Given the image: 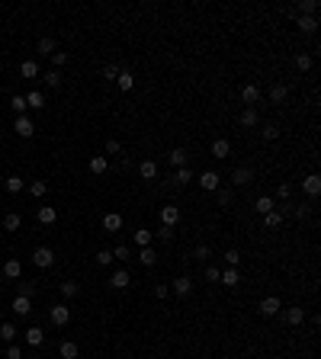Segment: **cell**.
I'll return each instance as SVG.
<instances>
[{
  "instance_id": "obj_1",
  "label": "cell",
  "mask_w": 321,
  "mask_h": 359,
  "mask_svg": "<svg viewBox=\"0 0 321 359\" xmlns=\"http://www.w3.org/2000/svg\"><path fill=\"white\" fill-rule=\"evenodd\" d=\"M48 318H52V324H55V327H64V324L71 321V308L64 305V302H58V305H52V308H48Z\"/></svg>"
},
{
  "instance_id": "obj_2",
  "label": "cell",
  "mask_w": 321,
  "mask_h": 359,
  "mask_svg": "<svg viewBox=\"0 0 321 359\" xmlns=\"http://www.w3.org/2000/svg\"><path fill=\"white\" fill-rule=\"evenodd\" d=\"M13 129H16V135H20V138H32V135H36V122H32L29 115H16Z\"/></svg>"
},
{
  "instance_id": "obj_3",
  "label": "cell",
  "mask_w": 321,
  "mask_h": 359,
  "mask_svg": "<svg viewBox=\"0 0 321 359\" xmlns=\"http://www.w3.org/2000/svg\"><path fill=\"white\" fill-rule=\"evenodd\" d=\"M32 263H36L39 269H48L55 263V250H52V247H39V250L32 253Z\"/></svg>"
},
{
  "instance_id": "obj_4",
  "label": "cell",
  "mask_w": 321,
  "mask_h": 359,
  "mask_svg": "<svg viewBox=\"0 0 321 359\" xmlns=\"http://www.w3.org/2000/svg\"><path fill=\"white\" fill-rule=\"evenodd\" d=\"M199 186L209 189V192H215L219 186H222V176L215 173V170H202V173H199Z\"/></svg>"
},
{
  "instance_id": "obj_5",
  "label": "cell",
  "mask_w": 321,
  "mask_h": 359,
  "mask_svg": "<svg viewBox=\"0 0 321 359\" xmlns=\"http://www.w3.org/2000/svg\"><path fill=\"white\" fill-rule=\"evenodd\" d=\"M160 222H164V228H177V225H180V208H177V206H164V208H160Z\"/></svg>"
},
{
  "instance_id": "obj_6",
  "label": "cell",
  "mask_w": 321,
  "mask_h": 359,
  "mask_svg": "<svg viewBox=\"0 0 321 359\" xmlns=\"http://www.w3.org/2000/svg\"><path fill=\"white\" fill-rule=\"evenodd\" d=\"M280 308H283V302H280L276 295H267L263 302H260V314H263V318H273V314H280Z\"/></svg>"
},
{
  "instance_id": "obj_7",
  "label": "cell",
  "mask_w": 321,
  "mask_h": 359,
  "mask_svg": "<svg viewBox=\"0 0 321 359\" xmlns=\"http://www.w3.org/2000/svg\"><path fill=\"white\" fill-rule=\"evenodd\" d=\"M109 285H113V289H119V292H122V289H129V285H132L129 269H116V273L109 276Z\"/></svg>"
},
{
  "instance_id": "obj_8",
  "label": "cell",
  "mask_w": 321,
  "mask_h": 359,
  "mask_svg": "<svg viewBox=\"0 0 321 359\" xmlns=\"http://www.w3.org/2000/svg\"><path fill=\"white\" fill-rule=\"evenodd\" d=\"M251 180H254L251 167H235V170H231V183H235V186H247Z\"/></svg>"
},
{
  "instance_id": "obj_9",
  "label": "cell",
  "mask_w": 321,
  "mask_h": 359,
  "mask_svg": "<svg viewBox=\"0 0 321 359\" xmlns=\"http://www.w3.org/2000/svg\"><path fill=\"white\" fill-rule=\"evenodd\" d=\"M190 292H193V279H190V276H177V279H174V295L186 298Z\"/></svg>"
},
{
  "instance_id": "obj_10",
  "label": "cell",
  "mask_w": 321,
  "mask_h": 359,
  "mask_svg": "<svg viewBox=\"0 0 321 359\" xmlns=\"http://www.w3.org/2000/svg\"><path fill=\"white\" fill-rule=\"evenodd\" d=\"M286 99H289V87H286V84H273V87H270V103L283 106Z\"/></svg>"
},
{
  "instance_id": "obj_11",
  "label": "cell",
  "mask_w": 321,
  "mask_h": 359,
  "mask_svg": "<svg viewBox=\"0 0 321 359\" xmlns=\"http://www.w3.org/2000/svg\"><path fill=\"white\" fill-rule=\"evenodd\" d=\"M219 283H225L228 289H235V285L241 283V273H238V266H225L222 276H219Z\"/></svg>"
},
{
  "instance_id": "obj_12",
  "label": "cell",
  "mask_w": 321,
  "mask_h": 359,
  "mask_svg": "<svg viewBox=\"0 0 321 359\" xmlns=\"http://www.w3.org/2000/svg\"><path fill=\"white\" fill-rule=\"evenodd\" d=\"M167 161H170V167H186V164H190V154H186V148H174V151L167 154Z\"/></svg>"
},
{
  "instance_id": "obj_13",
  "label": "cell",
  "mask_w": 321,
  "mask_h": 359,
  "mask_svg": "<svg viewBox=\"0 0 321 359\" xmlns=\"http://www.w3.org/2000/svg\"><path fill=\"white\" fill-rule=\"evenodd\" d=\"M36 218H39V225H55V222H58V212H55L52 206H39Z\"/></svg>"
},
{
  "instance_id": "obj_14",
  "label": "cell",
  "mask_w": 321,
  "mask_h": 359,
  "mask_svg": "<svg viewBox=\"0 0 321 359\" xmlns=\"http://www.w3.org/2000/svg\"><path fill=\"white\" fill-rule=\"evenodd\" d=\"M241 99H244L247 106H254V103L260 99V87L257 84H244V87H241Z\"/></svg>"
},
{
  "instance_id": "obj_15",
  "label": "cell",
  "mask_w": 321,
  "mask_h": 359,
  "mask_svg": "<svg viewBox=\"0 0 321 359\" xmlns=\"http://www.w3.org/2000/svg\"><path fill=\"white\" fill-rule=\"evenodd\" d=\"M228 154H231V145H228V141H225V138H215V141H212V157H219V161H225Z\"/></svg>"
},
{
  "instance_id": "obj_16",
  "label": "cell",
  "mask_w": 321,
  "mask_h": 359,
  "mask_svg": "<svg viewBox=\"0 0 321 359\" xmlns=\"http://www.w3.org/2000/svg\"><path fill=\"white\" fill-rule=\"evenodd\" d=\"M87 167H90V173H97V176H103L109 170V161L106 157H103V154H97V157H90V164H87Z\"/></svg>"
},
{
  "instance_id": "obj_17",
  "label": "cell",
  "mask_w": 321,
  "mask_h": 359,
  "mask_svg": "<svg viewBox=\"0 0 321 359\" xmlns=\"http://www.w3.org/2000/svg\"><path fill=\"white\" fill-rule=\"evenodd\" d=\"M302 189H305L308 196H318V192H321V176H318V173L305 176V180H302Z\"/></svg>"
},
{
  "instance_id": "obj_18",
  "label": "cell",
  "mask_w": 321,
  "mask_h": 359,
  "mask_svg": "<svg viewBox=\"0 0 321 359\" xmlns=\"http://www.w3.org/2000/svg\"><path fill=\"white\" fill-rule=\"evenodd\" d=\"M26 343H29V346H42V343H45V330H42V327H29V330H26Z\"/></svg>"
},
{
  "instance_id": "obj_19",
  "label": "cell",
  "mask_w": 321,
  "mask_h": 359,
  "mask_svg": "<svg viewBox=\"0 0 321 359\" xmlns=\"http://www.w3.org/2000/svg\"><path fill=\"white\" fill-rule=\"evenodd\" d=\"M13 311L20 314V318H26V314L32 311V298H23V295H16V298H13Z\"/></svg>"
},
{
  "instance_id": "obj_20",
  "label": "cell",
  "mask_w": 321,
  "mask_h": 359,
  "mask_svg": "<svg viewBox=\"0 0 321 359\" xmlns=\"http://www.w3.org/2000/svg\"><path fill=\"white\" fill-rule=\"evenodd\" d=\"M138 173H141V180H154V176H158V164L148 157V161L138 164Z\"/></svg>"
},
{
  "instance_id": "obj_21",
  "label": "cell",
  "mask_w": 321,
  "mask_h": 359,
  "mask_svg": "<svg viewBox=\"0 0 321 359\" xmlns=\"http://www.w3.org/2000/svg\"><path fill=\"white\" fill-rule=\"evenodd\" d=\"M3 276H7V279H20V276H23V263H20V260H7V263H3Z\"/></svg>"
},
{
  "instance_id": "obj_22",
  "label": "cell",
  "mask_w": 321,
  "mask_h": 359,
  "mask_svg": "<svg viewBox=\"0 0 321 359\" xmlns=\"http://www.w3.org/2000/svg\"><path fill=\"white\" fill-rule=\"evenodd\" d=\"M302 321H305V311H302V308H286V324H289V327H299Z\"/></svg>"
},
{
  "instance_id": "obj_23",
  "label": "cell",
  "mask_w": 321,
  "mask_h": 359,
  "mask_svg": "<svg viewBox=\"0 0 321 359\" xmlns=\"http://www.w3.org/2000/svg\"><path fill=\"white\" fill-rule=\"evenodd\" d=\"M296 26L302 32H308V36H312L315 29H318V19H315V16H296Z\"/></svg>"
},
{
  "instance_id": "obj_24",
  "label": "cell",
  "mask_w": 321,
  "mask_h": 359,
  "mask_svg": "<svg viewBox=\"0 0 321 359\" xmlns=\"http://www.w3.org/2000/svg\"><path fill=\"white\" fill-rule=\"evenodd\" d=\"M116 84H119V90H122V93H129L132 87H135V77H132V71H119Z\"/></svg>"
},
{
  "instance_id": "obj_25",
  "label": "cell",
  "mask_w": 321,
  "mask_h": 359,
  "mask_svg": "<svg viewBox=\"0 0 321 359\" xmlns=\"http://www.w3.org/2000/svg\"><path fill=\"white\" fill-rule=\"evenodd\" d=\"M215 192H219V206H225V208L235 206V189H231V186H219Z\"/></svg>"
},
{
  "instance_id": "obj_26",
  "label": "cell",
  "mask_w": 321,
  "mask_h": 359,
  "mask_svg": "<svg viewBox=\"0 0 321 359\" xmlns=\"http://www.w3.org/2000/svg\"><path fill=\"white\" fill-rule=\"evenodd\" d=\"M58 353H61V359H77V343L74 340H61V346H58Z\"/></svg>"
},
{
  "instance_id": "obj_27",
  "label": "cell",
  "mask_w": 321,
  "mask_h": 359,
  "mask_svg": "<svg viewBox=\"0 0 321 359\" xmlns=\"http://www.w3.org/2000/svg\"><path fill=\"white\" fill-rule=\"evenodd\" d=\"M260 122V115H257V109L254 106H247L244 113H241V125H244V129H254V125Z\"/></svg>"
},
{
  "instance_id": "obj_28",
  "label": "cell",
  "mask_w": 321,
  "mask_h": 359,
  "mask_svg": "<svg viewBox=\"0 0 321 359\" xmlns=\"http://www.w3.org/2000/svg\"><path fill=\"white\" fill-rule=\"evenodd\" d=\"M132 237H135V244H138V247H151V241H154V231H148V228H138Z\"/></svg>"
},
{
  "instance_id": "obj_29",
  "label": "cell",
  "mask_w": 321,
  "mask_h": 359,
  "mask_svg": "<svg viewBox=\"0 0 321 359\" xmlns=\"http://www.w3.org/2000/svg\"><path fill=\"white\" fill-rule=\"evenodd\" d=\"M138 263H141V266H154V263H158V253H154L151 247H141V250H138Z\"/></svg>"
},
{
  "instance_id": "obj_30",
  "label": "cell",
  "mask_w": 321,
  "mask_h": 359,
  "mask_svg": "<svg viewBox=\"0 0 321 359\" xmlns=\"http://www.w3.org/2000/svg\"><path fill=\"white\" fill-rule=\"evenodd\" d=\"M26 106H29V109H45V93L32 90L29 96H26Z\"/></svg>"
},
{
  "instance_id": "obj_31",
  "label": "cell",
  "mask_w": 321,
  "mask_h": 359,
  "mask_svg": "<svg viewBox=\"0 0 321 359\" xmlns=\"http://www.w3.org/2000/svg\"><path fill=\"white\" fill-rule=\"evenodd\" d=\"M254 208H257L260 215H270V212H273V208H276V202H273V199H270V196H260L257 202H254Z\"/></svg>"
},
{
  "instance_id": "obj_32",
  "label": "cell",
  "mask_w": 321,
  "mask_h": 359,
  "mask_svg": "<svg viewBox=\"0 0 321 359\" xmlns=\"http://www.w3.org/2000/svg\"><path fill=\"white\" fill-rule=\"evenodd\" d=\"M20 74H23L26 80H36V77H39V64L36 61H23V64H20Z\"/></svg>"
},
{
  "instance_id": "obj_33",
  "label": "cell",
  "mask_w": 321,
  "mask_h": 359,
  "mask_svg": "<svg viewBox=\"0 0 321 359\" xmlns=\"http://www.w3.org/2000/svg\"><path fill=\"white\" fill-rule=\"evenodd\" d=\"M103 228H106V231H119V228H122V215L109 212L106 218H103Z\"/></svg>"
},
{
  "instance_id": "obj_34",
  "label": "cell",
  "mask_w": 321,
  "mask_h": 359,
  "mask_svg": "<svg viewBox=\"0 0 321 359\" xmlns=\"http://www.w3.org/2000/svg\"><path fill=\"white\" fill-rule=\"evenodd\" d=\"M20 225H23V215L20 212H10L7 218H3V228L7 231H20Z\"/></svg>"
},
{
  "instance_id": "obj_35",
  "label": "cell",
  "mask_w": 321,
  "mask_h": 359,
  "mask_svg": "<svg viewBox=\"0 0 321 359\" xmlns=\"http://www.w3.org/2000/svg\"><path fill=\"white\" fill-rule=\"evenodd\" d=\"M190 180H193V170L190 167H177V173H174V183L177 186H186Z\"/></svg>"
},
{
  "instance_id": "obj_36",
  "label": "cell",
  "mask_w": 321,
  "mask_h": 359,
  "mask_svg": "<svg viewBox=\"0 0 321 359\" xmlns=\"http://www.w3.org/2000/svg\"><path fill=\"white\" fill-rule=\"evenodd\" d=\"M263 225H267V228H280V225H283V212L273 208L270 215H263Z\"/></svg>"
},
{
  "instance_id": "obj_37",
  "label": "cell",
  "mask_w": 321,
  "mask_h": 359,
  "mask_svg": "<svg viewBox=\"0 0 321 359\" xmlns=\"http://www.w3.org/2000/svg\"><path fill=\"white\" fill-rule=\"evenodd\" d=\"M16 337H20V334H16L13 324H0V340H3V343H13Z\"/></svg>"
},
{
  "instance_id": "obj_38",
  "label": "cell",
  "mask_w": 321,
  "mask_h": 359,
  "mask_svg": "<svg viewBox=\"0 0 321 359\" xmlns=\"http://www.w3.org/2000/svg\"><path fill=\"white\" fill-rule=\"evenodd\" d=\"M10 109H13L16 115H26V109H29V106H26V96H20V93H16V96L10 99Z\"/></svg>"
},
{
  "instance_id": "obj_39",
  "label": "cell",
  "mask_w": 321,
  "mask_h": 359,
  "mask_svg": "<svg viewBox=\"0 0 321 359\" xmlns=\"http://www.w3.org/2000/svg\"><path fill=\"white\" fill-rule=\"evenodd\" d=\"M29 192H32L36 199H42V196L48 192V183H45V180H32V183H29Z\"/></svg>"
},
{
  "instance_id": "obj_40",
  "label": "cell",
  "mask_w": 321,
  "mask_h": 359,
  "mask_svg": "<svg viewBox=\"0 0 321 359\" xmlns=\"http://www.w3.org/2000/svg\"><path fill=\"white\" fill-rule=\"evenodd\" d=\"M312 55H305V52H302V55H296V68L299 71H312Z\"/></svg>"
},
{
  "instance_id": "obj_41",
  "label": "cell",
  "mask_w": 321,
  "mask_h": 359,
  "mask_svg": "<svg viewBox=\"0 0 321 359\" xmlns=\"http://www.w3.org/2000/svg\"><path fill=\"white\" fill-rule=\"evenodd\" d=\"M39 52H42V55H55V38L52 36L39 38Z\"/></svg>"
},
{
  "instance_id": "obj_42",
  "label": "cell",
  "mask_w": 321,
  "mask_h": 359,
  "mask_svg": "<svg viewBox=\"0 0 321 359\" xmlns=\"http://www.w3.org/2000/svg\"><path fill=\"white\" fill-rule=\"evenodd\" d=\"M129 257H132V250H129V247H125V244H119V247H116V250H113V260H129Z\"/></svg>"
},
{
  "instance_id": "obj_43",
  "label": "cell",
  "mask_w": 321,
  "mask_h": 359,
  "mask_svg": "<svg viewBox=\"0 0 321 359\" xmlns=\"http://www.w3.org/2000/svg\"><path fill=\"white\" fill-rule=\"evenodd\" d=\"M3 186H7V192H20V189H23V180H20V176H7V183H3Z\"/></svg>"
},
{
  "instance_id": "obj_44",
  "label": "cell",
  "mask_w": 321,
  "mask_h": 359,
  "mask_svg": "<svg viewBox=\"0 0 321 359\" xmlns=\"http://www.w3.org/2000/svg\"><path fill=\"white\" fill-rule=\"evenodd\" d=\"M100 77H103V80H116V77H119V68H116V64H106V68L100 71Z\"/></svg>"
},
{
  "instance_id": "obj_45",
  "label": "cell",
  "mask_w": 321,
  "mask_h": 359,
  "mask_svg": "<svg viewBox=\"0 0 321 359\" xmlns=\"http://www.w3.org/2000/svg\"><path fill=\"white\" fill-rule=\"evenodd\" d=\"M45 84L48 87H61V71H48V74H45Z\"/></svg>"
},
{
  "instance_id": "obj_46",
  "label": "cell",
  "mask_w": 321,
  "mask_h": 359,
  "mask_svg": "<svg viewBox=\"0 0 321 359\" xmlns=\"http://www.w3.org/2000/svg\"><path fill=\"white\" fill-rule=\"evenodd\" d=\"M97 263L100 266H109L113 263V250H97Z\"/></svg>"
},
{
  "instance_id": "obj_47",
  "label": "cell",
  "mask_w": 321,
  "mask_h": 359,
  "mask_svg": "<svg viewBox=\"0 0 321 359\" xmlns=\"http://www.w3.org/2000/svg\"><path fill=\"white\" fill-rule=\"evenodd\" d=\"M219 276H222V269H215V266H206V273H202V279H206V283H219Z\"/></svg>"
},
{
  "instance_id": "obj_48",
  "label": "cell",
  "mask_w": 321,
  "mask_h": 359,
  "mask_svg": "<svg viewBox=\"0 0 321 359\" xmlns=\"http://www.w3.org/2000/svg\"><path fill=\"white\" fill-rule=\"evenodd\" d=\"M16 295L32 298V295H36V285H32V283H20V292H16Z\"/></svg>"
},
{
  "instance_id": "obj_49",
  "label": "cell",
  "mask_w": 321,
  "mask_h": 359,
  "mask_svg": "<svg viewBox=\"0 0 321 359\" xmlns=\"http://www.w3.org/2000/svg\"><path fill=\"white\" fill-rule=\"evenodd\" d=\"M61 295L64 298H74L77 295V283H61Z\"/></svg>"
},
{
  "instance_id": "obj_50",
  "label": "cell",
  "mask_w": 321,
  "mask_h": 359,
  "mask_svg": "<svg viewBox=\"0 0 321 359\" xmlns=\"http://www.w3.org/2000/svg\"><path fill=\"white\" fill-rule=\"evenodd\" d=\"M225 263H228V266H238V263H241V253H238V250H225Z\"/></svg>"
},
{
  "instance_id": "obj_51",
  "label": "cell",
  "mask_w": 321,
  "mask_h": 359,
  "mask_svg": "<svg viewBox=\"0 0 321 359\" xmlns=\"http://www.w3.org/2000/svg\"><path fill=\"white\" fill-rule=\"evenodd\" d=\"M52 61H55V71H58V68H64V64H68V55H64V52H55Z\"/></svg>"
},
{
  "instance_id": "obj_52",
  "label": "cell",
  "mask_w": 321,
  "mask_h": 359,
  "mask_svg": "<svg viewBox=\"0 0 321 359\" xmlns=\"http://www.w3.org/2000/svg\"><path fill=\"white\" fill-rule=\"evenodd\" d=\"M196 257H199V260H202V263H206L209 257H212V250H209V244H199V247H196Z\"/></svg>"
},
{
  "instance_id": "obj_53",
  "label": "cell",
  "mask_w": 321,
  "mask_h": 359,
  "mask_svg": "<svg viewBox=\"0 0 321 359\" xmlns=\"http://www.w3.org/2000/svg\"><path fill=\"white\" fill-rule=\"evenodd\" d=\"M276 135H280V129H276V125H263V138H267V141H273Z\"/></svg>"
},
{
  "instance_id": "obj_54",
  "label": "cell",
  "mask_w": 321,
  "mask_h": 359,
  "mask_svg": "<svg viewBox=\"0 0 321 359\" xmlns=\"http://www.w3.org/2000/svg\"><path fill=\"white\" fill-rule=\"evenodd\" d=\"M119 151H122V145H119L116 138H109V141H106V154H119Z\"/></svg>"
},
{
  "instance_id": "obj_55",
  "label": "cell",
  "mask_w": 321,
  "mask_h": 359,
  "mask_svg": "<svg viewBox=\"0 0 321 359\" xmlns=\"http://www.w3.org/2000/svg\"><path fill=\"white\" fill-rule=\"evenodd\" d=\"M276 196H280V199H283V202H286V199L292 196V186H289V183H283V186H280V189H276Z\"/></svg>"
},
{
  "instance_id": "obj_56",
  "label": "cell",
  "mask_w": 321,
  "mask_h": 359,
  "mask_svg": "<svg viewBox=\"0 0 321 359\" xmlns=\"http://www.w3.org/2000/svg\"><path fill=\"white\" fill-rule=\"evenodd\" d=\"M292 212H296V218L302 222V218H308V212H312V208H308V206H296Z\"/></svg>"
},
{
  "instance_id": "obj_57",
  "label": "cell",
  "mask_w": 321,
  "mask_h": 359,
  "mask_svg": "<svg viewBox=\"0 0 321 359\" xmlns=\"http://www.w3.org/2000/svg\"><path fill=\"white\" fill-rule=\"evenodd\" d=\"M158 237H160V241H170V237H174V228H164V225H160V228H158Z\"/></svg>"
},
{
  "instance_id": "obj_58",
  "label": "cell",
  "mask_w": 321,
  "mask_h": 359,
  "mask_svg": "<svg viewBox=\"0 0 321 359\" xmlns=\"http://www.w3.org/2000/svg\"><path fill=\"white\" fill-rule=\"evenodd\" d=\"M7 359H23V353H20V346H13V343H10V346H7Z\"/></svg>"
},
{
  "instance_id": "obj_59",
  "label": "cell",
  "mask_w": 321,
  "mask_h": 359,
  "mask_svg": "<svg viewBox=\"0 0 321 359\" xmlns=\"http://www.w3.org/2000/svg\"><path fill=\"white\" fill-rule=\"evenodd\" d=\"M167 285H164V283H158V285H154V295H158V298H167Z\"/></svg>"
},
{
  "instance_id": "obj_60",
  "label": "cell",
  "mask_w": 321,
  "mask_h": 359,
  "mask_svg": "<svg viewBox=\"0 0 321 359\" xmlns=\"http://www.w3.org/2000/svg\"><path fill=\"white\" fill-rule=\"evenodd\" d=\"M0 145H3V132H0Z\"/></svg>"
}]
</instances>
